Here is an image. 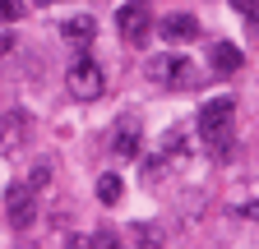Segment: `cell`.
Segmentation results:
<instances>
[{
	"label": "cell",
	"mask_w": 259,
	"mask_h": 249,
	"mask_svg": "<svg viewBox=\"0 0 259 249\" xmlns=\"http://www.w3.org/2000/svg\"><path fill=\"white\" fill-rule=\"evenodd\" d=\"M232 120H236V97H213L199 111V134L208 143V152H232Z\"/></svg>",
	"instance_id": "obj_1"
},
{
	"label": "cell",
	"mask_w": 259,
	"mask_h": 249,
	"mask_svg": "<svg viewBox=\"0 0 259 249\" xmlns=\"http://www.w3.org/2000/svg\"><path fill=\"white\" fill-rule=\"evenodd\" d=\"M65 88H70L79 102H97L107 92V79H102V70H97L93 55H74L70 70H65Z\"/></svg>",
	"instance_id": "obj_2"
},
{
	"label": "cell",
	"mask_w": 259,
	"mask_h": 249,
	"mask_svg": "<svg viewBox=\"0 0 259 249\" xmlns=\"http://www.w3.org/2000/svg\"><path fill=\"white\" fill-rule=\"evenodd\" d=\"M5 217H10L14 231L32 226V217H37V184H32V180H14L5 190Z\"/></svg>",
	"instance_id": "obj_3"
},
{
	"label": "cell",
	"mask_w": 259,
	"mask_h": 249,
	"mask_svg": "<svg viewBox=\"0 0 259 249\" xmlns=\"http://www.w3.org/2000/svg\"><path fill=\"white\" fill-rule=\"evenodd\" d=\"M116 28H120V37L125 42H144L148 33H153V5L148 0H125L120 5V14H116Z\"/></svg>",
	"instance_id": "obj_4"
},
{
	"label": "cell",
	"mask_w": 259,
	"mask_h": 249,
	"mask_svg": "<svg viewBox=\"0 0 259 249\" xmlns=\"http://www.w3.org/2000/svg\"><path fill=\"white\" fill-rule=\"evenodd\" d=\"M157 33H162V42H167V46L194 42V37H199V19H194V14H167V19L157 23Z\"/></svg>",
	"instance_id": "obj_5"
},
{
	"label": "cell",
	"mask_w": 259,
	"mask_h": 249,
	"mask_svg": "<svg viewBox=\"0 0 259 249\" xmlns=\"http://www.w3.org/2000/svg\"><path fill=\"white\" fill-rule=\"evenodd\" d=\"M28 125H32V120H28V111H19V106L0 115V152H14V148L28 139Z\"/></svg>",
	"instance_id": "obj_6"
},
{
	"label": "cell",
	"mask_w": 259,
	"mask_h": 249,
	"mask_svg": "<svg viewBox=\"0 0 259 249\" xmlns=\"http://www.w3.org/2000/svg\"><path fill=\"white\" fill-rule=\"evenodd\" d=\"M93 33H97V23H93V14H74V19H65V23H60V37H65V42H74L79 51H88Z\"/></svg>",
	"instance_id": "obj_7"
},
{
	"label": "cell",
	"mask_w": 259,
	"mask_h": 249,
	"mask_svg": "<svg viewBox=\"0 0 259 249\" xmlns=\"http://www.w3.org/2000/svg\"><path fill=\"white\" fill-rule=\"evenodd\" d=\"M208 65H213V74H236V70L245 65V55H241L232 42H213V51H208Z\"/></svg>",
	"instance_id": "obj_8"
},
{
	"label": "cell",
	"mask_w": 259,
	"mask_h": 249,
	"mask_svg": "<svg viewBox=\"0 0 259 249\" xmlns=\"http://www.w3.org/2000/svg\"><path fill=\"white\" fill-rule=\"evenodd\" d=\"M162 74H167V83L171 88H181V92H190V88H199V70L190 65V60H167V65H162Z\"/></svg>",
	"instance_id": "obj_9"
},
{
	"label": "cell",
	"mask_w": 259,
	"mask_h": 249,
	"mask_svg": "<svg viewBox=\"0 0 259 249\" xmlns=\"http://www.w3.org/2000/svg\"><path fill=\"white\" fill-rule=\"evenodd\" d=\"M139 148H144V134H139V120H120V130H116V157H139Z\"/></svg>",
	"instance_id": "obj_10"
},
{
	"label": "cell",
	"mask_w": 259,
	"mask_h": 249,
	"mask_svg": "<svg viewBox=\"0 0 259 249\" xmlns=\"http://www.w3.org/2000/svg\"><path fill=\"white\" fill-rule=\"evenodd\" d=\"M120 194H125L120 175H111V171H107V175H97V199H102L107 208H116V203H120Z\"/></svg>",
	"instance_id": "obj_11"
},
{
	"label": "cell",
	"mask_w": 259,
	"mask_h": 249,
	"mask_svg": "<svg viewBox=\"0 0 259 249\" xmlns=\"http://www.w3.org/2000/svg\"><path fill=\"white\" fill-rule=\"evenodd\" d=\"M162 152H167V157H185V134H181V130H167V139H162Z\"/></svg>",
	"instance_id": "obj_12"
},
{
	"label": "cell",
	"mask_w": 259,
	"mask_h": 249,
	"mask_svg": "<svg viewBox=\"0 0 259 249\" xmlns=\"http://www.w3.org/2000/svg\"><path fill=\"white\" fill-rule=\"evenodd\" d=\"M23 19V0H0V23H19Z\"/></svg>",
	"instance_id": "obj_13"
},
{
	"label": "cell",
	"mask_w": 259,
	"mask_h": 249,
	"mask_svg": "<svg viewBox=\"0 0 259 249\" xmlns=\"http://www.w3.org/2000/svg\"><path fill=\"white\" fill-rule=\"evenodd\" d=\"M236 14H259V0H232Z\"/></svg>",
	"instance_id": "obj_14"
},
{
	"label": "cell",
	"mask_w": 259,
	"mask_h": 249,
	"mask_svg": "<svg viewBox=\"0 0 259 249\" xmlns=\"http://www.w3.org/2000/svg\"><path fill=\"white\" fill-rule=\"evenodd\" d=\"M236 217H245V222H259V203H241Z\"/></svg>",
	"instance_id": "obj_15"
},
{
	"label": "cell",
	"mask_w": 259,
	"mask_h": 249,
	"mask_svg": "<svg viewBox=\"0 0 259 249\" xmlns=\"http://www.w3.org/2000/svg\"><path fill=\"white\" fill-rule=\"evenodd\" d=\"M135 240H139V244H157V231H153V226H139Z\"/></svg>",
	"instance_id": "obj_16"
},
{
	"label": "cell",
	"mask_w": 259,
	"mask_h": 249,
	"mask_svg": "<svg viewBox=\"0 0 259 249\" xmlns=\"http://www.w3.org/2000/svg\"><path fill=\"white\" fill-rule=\"evenodd\" d=\"M10 51H14V42H10V37H0V55H10Z\"/></svg>",
	"instance_id": "obj_17"
},
{
	"label": "cell",
	"mask_w": 259,
	"mask_h": 249,
	"mask_svg": "<svg viewBox=\"0 0 259 249\" xmlns=\"http://www.w3.org/2000/svg\"><path fill=\"white\" fill-rule=\"evenodd\" d=\"M32 5H56V0H32Z\"/></svg>",
	"instance_id": "obj_18"
}]
</instances>
